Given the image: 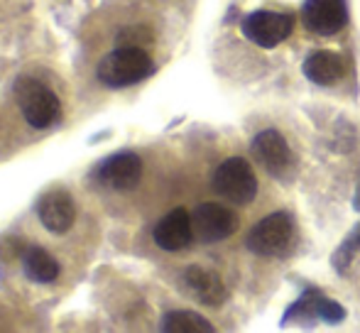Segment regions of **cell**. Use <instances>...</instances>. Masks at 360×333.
I'll return each mask as SVG.
<instances>
[{"instance_id":"cell-10","label":"cell","mask_w":360,"mask_h":333,"mask_svg":"<svg viewBox=\"0 0 360 333\" xmlns=\"http://www.w3.org/2000/svg\"><path fill=\"white\" fill-rule=\"evenodd\" d=\"M252 155L262 164V169L272 176H287V171L292 169V150H289L285 135H280L277 130H262L260 135H255L252 140Z\"/></svg>"},{"instance_id":"cell-8","label":"cell","mask_w":360,"mask_h":333,"mask_svg":"<svg viewBox=\"0 0 360 333\" xmlns=\"http://www.w3.org/2000/svg\"><path fill=\"white\" fill-rule=\"evenodd\" d=\"M302 22L309 32L331 37L348 22L346 0H307L302 8Z\"/></svg>"},{"instance_id":"cell-13","label":"cell","mask_w":360,"mask_h":333,"mask_svg":"<svg viewBox=\"0 0 360 333\" xmlns=\"http://www.w3.org/2000/svg\"><path fill=\"white\" fill-rule=\"evenodd\" d=\"M304 77L319 86H331L343 77V59L336 52L316 49L304 59Z\"/></svg>"},{"instance_id":"cell-11","label":"cell","mask_w":360,"mask_h":333,"mask_svg":"<svg viewBox=\"0 0 360 333\" xmlns=\"http://www.w3.org/2000/svg\"><path fill=\"white\" fill-rule=\"evenodd\" d=\"M152 238H155L157 248H162L167 252L186 250L191 245V240L196 238L189 211L172 209L167 216H162V218L157 221L155 230H152Z\"/></svg>"},{"instance_id":"cell-14","label":"cell","mask_w":360,"mask_h":333,"mask_svg":"<svg viewBox=\"0 0 360 333\" xmlns=\"http://www.w3.org/2000/svg\"><path fill=\"white\" fill-rule=\"evenodd\" d=\"M22 270H25V275H27L30 282H37V285H52V282L59 277V272H62V267H59V262L54 260L47 250L34 245V248L25 250Z\"/></svg>"},{"instance_id":"cell-18","label":"cell","mask_w":360,"mask_h":333,"mask_svg":"<svg viewBox=\"0 0 360 333\" xmlns=\"http://www.w3.org/2000/svg\"><path fill=\"white\" fill-rule=\"evenodd\" d=\"M353 206H356V209L360 211V184L356 186V196H353Z\"/></svg>"},{"instance_id":"cell-3","label":"cell","mask_w":360,"mask_h":333,"mask_svg":"<svg viewBox=\"0 0 360 333\" xmlns=\"http://www.w3.org/2000/svg\"><path fill=\"white\" fill-rule=\"evenodd\" d=\"M214 189L221 199L245 206L257 196V176L243 157H228L214 171Z\"/></svg>"},{"instance_id":"cell-4","label":"cell","mask_w":360,"mask_h":333,"mask_svg":"<svg viewBox=\"0 0 360 333\" xmlns=\"http://www.w3.org/2000/svg\"><path fill=\"white\" fill-rule=\"evenodd\" d=\"M292 235H294L292 216L285 214V211H277V214H270L260 223L252 226L245 243L248 250H252L255 255L277 257L282 252H287L289 243H292Z\"/></svg>"},{"instance_id":"cell-15","label":"cell","mask_w":360,"mask_h":333,"mask_svg":"<svg viewBox=\"0 0 360 333\" xmlns=\"http://www.w3.org/2000/svg\"><path fill=\"white\" fill-rule=\"evenodd\" d=\"M292 311H299L302 316H319V319H323L326 324H338V321L346 319L343 306H338L336 301L321 296L319 292H307Z\"/></svg>"},{"instance_id":"cell-2","label":"cell","mask_w":360,"mask_h":333,"mask_svg":"<svg viewBox=\"0 0 360 333\" xmlns=\"http://www.w3.org/2000/svg\"><path fill=\"white\" fill-rule=\"evenodd\" d=\"M15 100H18L20 113L25 115L27 125H32L34 130L52 128L62 118L59 96L32 77H20L15 81Z\"/></svg>"},{"instance_id":"cell-16","label":"cell","mask_w":360,"mask_h":333,"mask_svg":"<svg viewBox=\"0 0 360 333\" xmlns=\"http://www.w3.org/2000/svg\"><path fill=\"white\" fill-rule=\"evenodd\" d=\"M162 331L167 333H214V326H211L209 319H204L196 311H169L162 319Z\"/></svg>"},{"instance_id":"cell-12","label":"cell","mask_w":360,"mask_h":333,"mask_svg":"<svg viewBox=\"0 0 360 333\" xmlns=\"http://www.w3.org/2000/svg\"><path fill=\"white\" fill-rule=\"evenodd\" d=\"M184 285L189 289V294L206 306H221L228 299V289L223 285V280L214 270H206V267H186Z\"/></svg>"},{"instance_id":"cell-5","label":"cell","mask_w":360,"mask_h":333,"mask_svg":"<svg viewBox=\"0 0 360 333\" xmlns=\"http://www.w3.org/2000/svg\"><path fill=\"white\" fill-rule=\"evenodd\" d=\"M243 34L252 44L262 49H275L292 34L294 30V15L287 13H272V10H257L243 20Z\"/></svg>"},{"instance_id":"cell-9","label":"cell","mask_w":360,"mask_h":333,"mask_svg":"<svg viewBox=\"0 0 360 333\" xmlns=\"http://www.w3.org/2000/svg\"><path fill=\"white\" fill-rule=\"evenodd\" d=\"M39 223L54 235H64L72 230L76 221V204L74 196L67 189H49L37 201Z\"/></svg>"},{"instance_id":"cell-6","label":"cell","mask_w":360,"mask_h":333,"mask_svg":"<svg viewBox=\"0 0 360 333\" xmlns=\"http://www.w3.org/2000/svg\"><path fill=\"white\" fill-rule=\"evenodd\" d=\"M191 226L201 243H221L238 230V214L216 201H204L191 214Z\"/></svg>"},{"instance_id":"cell-17","label":"cell","mask_w":360,"mask_h":333,"mask_svg":"<svg viewBox=\"0 0 360 333\" xmlns=\"http://www.w3.org/2000/svg\"><path fill=\"white\" fill-rule=\"evenodd\" d=\"M152 42V32L145 27V25H138V27H125L118 32V44L123 47H147Z\"/></svg>"},{"instance_id":"cell-1","label":"cell","mask_w":360,"mask_h":333,"mask_svg":"<svg viewBox=\"0 0 360 333\" xmlns=\"http://www.w3.org/2000/svg\"><path fill=\"white\" fill-rule=\"evenodd\" d=\"M155 72V62L143 47H123L108 52L96 67V77L108 89H125L145 81Z\"/></svg>"},{"instance_id":"cell-7","label":"cell","mask_w":360,"mask_h":333,"mask_svg":"<svg viewBox=\"0 0 360 333\" xmlns=\"http://www.w3.org/2000/svg\"><path fill=\"white\" fill-rule=\"evenodd\" d=\"M96 179H98V184H103L105 189L130 191L143 179V159L135 152H130V150L115 152L96 166Z\"/></svg>"}]
</instances>
